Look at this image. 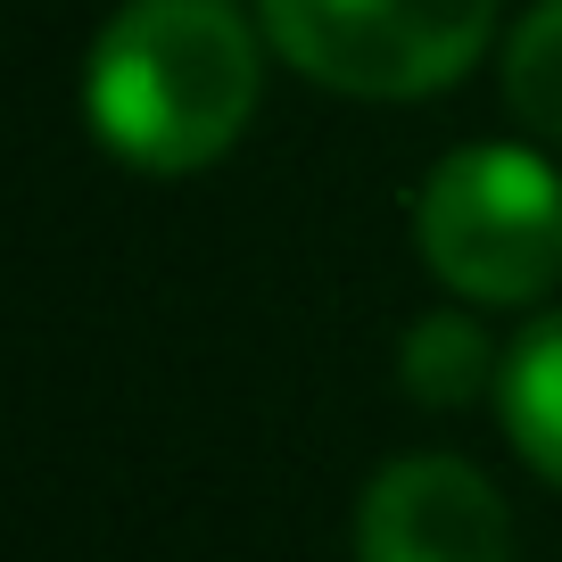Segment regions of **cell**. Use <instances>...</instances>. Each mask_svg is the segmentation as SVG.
<instances>
[{
    "label": "cell",
    "instance_id": "8992f818",
    "mask_svg": "<svg viewBox=\"0 0 562 562\" xmlns=\"http://www.w3.org/2000/svg\"><path fill=\"white\" fill-rule=\"evenodd\" d=\"M397 372L422 405H472L480 389L505 381V356L488 348V331L472 315H422L397 348Z\"/></svg>",
    "mask_w": 562,
    "mask_h": 562
},
{
    "label": "cell",
    "instance_id": "6da1fadb",
    "mask_svg": "<svg viewBox=\"0 0 562 562\" xmlns=\"http://www.w3.org/2000/svg\"><path fill=\"white\" fill-rule=\"evenodd\" d=\"M257 83L265 50L232 0H124L91 42L83 108L133 175H199L248 133Z\"/></svg>",
    "mask_w": 562,
    "mask_h": 562
},
{
    "label": "cell",
    "instance_id": "3957f363",
    "mask_svg": "<svg viewBox=\"0 0 562 562\" xmlns=\"http://www.w3.org/2000/svg\"><path fill=\"white\" fill-rule=\"evenodd\" d=\"M496 34V0H265L273 42L306 83L348 100L447 91Z\"/></svg>",
    "mask_w": 562,
    "mask_h": 562
},
{
    "label": "cell",
    "instance_id": "277c9868",
    "mask_svg": "<svg viewBox=\"0 0 562 562\" xmlns=\"http://www.w3.org/2000/svg\"><path fill=\"white\" fill-rule=\"evenodd\" d=\"M356 562H513V513L463 456H405L356 505Z\"/></svg>",
    "mask_w": 562,
    "mask_h": 562
},
{
    "label": "cell",
    "instance_id": "5b68a950",
    "mask_svg": "<svg viewBox=\"0 0 562 562\" xmlns=\"http://www.w3.org/2000/svg\"><path fill=\"white\" fill-rule=\"evenodd\" d=\"M496 405H505V439L521 447V463L562 488V315H538L505 348Z\"/></svg>",
    "mask_w": 562,
    "mask_h": 562
},
{
    "label": "cell",
    "instance_id": "7a4b0ae2",
    "mask_svg": "<svg viewBox=\"0 0 562 562\" xmlns=\"http://www.w3.org/2000/svg\"><path fill=\"white\" fill-rule=\"evenodd\" d=\"M430 273L472 306H529L562 281V175L513 140H472L414 199Z\"/></svg>",
    "mask_w": 562,
    "mask_h": 562
},
{
    "label": "cell",
    "instance_id": "52a82bcc",
    "mask_svg": "<svg viewBox=\"0 0 562 562\" xmlns=\"http://www.w3.org/2000/svg\"><path fill=\"white\" fill-rule=\"evenodd\" d=\"M505 100L538 140H562V0H538L505 42Z\"/></svg>",
    "mask_w": 562,
    "mask_h": 562
}]
</instances>
